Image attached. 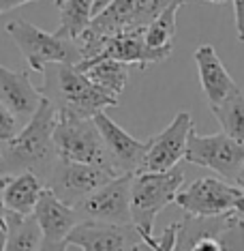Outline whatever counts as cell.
Here are the masks:
<instances>
[{"label": "cell", "mask_w": 244, "mask_h": 251, "mask_svg": "<svg viewBox=\"0 0 244 251\" xmlns=\"http://www.w3.org/2000/svg\"><path fill=\"white\" fill-rule=\"evenodd\" d=\"M18 123L20 121L13 116V112L0 101V146H4L11 138L18 135Z\"/></svg>", "instance_id": "obj_25"}, {"label": "cell", "mask_w": 244, "mask_h": 251, "mask_svg": "<svg viewBox=\"0 0 244 251\" xmlns=\"http://www.w3.org/2000/svg\"><path fill=\"white\" fill-rule=\"evenodd\" d=\"M184 185V172L178 168L167 172H137L131 182V213L133 224L144 241H155V219L163 208L176 202Z\"/></svg>", "instance_id": "obj_5"}, {"label": "cell", "mask_w": 244, "mask_h": 251, "mask_svg": "<svg viewBox=\"0 0 244 251\" xmlns=\"http://www.w3.org/2000/svg\"><path fill=\"white\" fill-rule=\"evenodd\" d=\"M56 118L58 110L45 97L41 107L24 125V129H20L15 138L0 146V174L35 172L43 182L47 180L56 159L60 157L54 142Z\"/></svg>", "instance_id": "obj_1"}, {"label": "cell", "mask_w": 244, "mask_h": 251, "mask_svg": "<svg viewBox=\"0 0 244 251\" xmlns=\"http://www.w3.org/2000/svg\"><path fill=\"white\" fill-rule=\"evenodd\" d=\"M2 178L0 174V251H4V245H7V236H9V210L2 202Z\"/></svg>", "instance_id": "obj_26"}, {"label": "cell", "mask_w": 244, "mask_h": 251, "mask_svg": "<svg viewBox=\"0 0 244 251\" xmlns=\"http://www.w3.org/2000/svg\"><path fill=\"white\" fill-rule=\"evenodd\" d=\"M43 241L41 226L35 215L9 213V236L4 251H39Z\"/></svg>", "instance_id": "obj_21"}, {"label": "cell", "mask_w": 244, "mask_h": 251, "mask_svg": "<svg viewBox=\"0 0 244 251\" xmlns=\"http://www.w3.org/2000/svg\"><path fill=\"white\" fill-rule=\"evenodd\" d=\"M184 161L208 168L223 178L236 182L244 165V144L229 138L225 131L212 135H200L193 129Z\"/></svg>", "instance_id": "obj_10"}, {"label": "cell", "mask_w": 244, "mask_h": 251, "mask_svg": "<svg viewBox=\"0 0 244 251\" xmlns=\"http://www.w3.org/2000/svg\"><path fill=\"white\" fill-rule=\"evenodd\" d=\"M43 95L58 112H69L82 118H94L105 107H116L118 97L105 93L75 65L54 62L43 71Z\"/></svg>", "instance_id": "obj_3"}, {"label": "cell", "mask_w": 244, "mask_h": 251, "mask_svg": "<svg viewBox=\"0 0 244 251\" xmlns=\"http://www.w3.org/2000/svg\"><path fill=\"white\" fill-rule=\"evenodd\" d=\"M193 58H195L197 73H200V84L210 105L221 103L238 88V84L229 75V71L225 69V65L221 62L217 50L212 45L208 43L200 45L195 50V54H193Z\"/></svg>", "instance_id": "obj_17"}, {"label": "cell", "mask_w": 244, "mask_h": 251, "mask_svg": "<svg viewBox=\"0 0 244 251\" xmlns=\"http://www.w3.org/2000/svg\"><path fill=\"white\" fill-rule=\"evenodd\" d=\"M4 30L18 45L28 69L35 73H43L45 67L54 65V62H67V65L82 62V52H79L75 39L60 37L56 32H45L26 20L7 22Z\"/></svg>", "instance_id": "obj_6"}, {"label": "cell", "mask_w": 244, "mask_h": 251, "mask_svg": "<svg viewBox=\"0 0 244 251\" xmlns=\"http://www.w3.org/2000/svg\"><path fill=\"white\" fill-rule=\"evenodd\" d=\"M178 224L172 251H244V215H186Z\"/></svg>", "instance_id": "obj_4"}, {"label": "cell", "mask_w": 244, "mask_h": 251, "mask_svg": "<svg viewBox=\"0 0 244 251\" xmlns=\"http://www.w3.org/2000/svg\"><path fill=\"white\" fill-rule=\"evenodd\" d=\"M54 142L60 157L82 163H94L110 168L116 176H122L113 168L110 152L105 148L103 135L96 127L94 118H82L69 112H58L54 127Z\"/></svg>", "instance_id": "obj_7"}, {"label": "cell", "mask_w": 244, "mask_h": 251, "mask_svg": "<svg viewBox=\"0 0 244 251\" xmlns=\"http://www.w3.org/2000/svg\"><path fill=\"white\" fill-rule=\"evenodd\" d=\"M231 2H234V18H236L238 39L244 43V0H231Z\"/></svg>", "instance_id": "obj_27"}, {"label": "cell", "mask_w": 244, "mask_h": 251, "mask_svg": "<svg viewBox=\"0 0 244 251\" xmlns=\"http://www.w3.org/2000/svg\"><path fill=\"white\" fill-rule=\"evenodd\" d=\"M71 245L69 243H54V241H43L39 251H67Z\"/></svg>", "instance_id": "obj_30"}, {"label": "cell", "mask_w": 244, "mask_h": 251, "mask_svg": "<svg viewBox=\"0 0 244 251\" xmlns=\"http://www.w3.org/2000/svg\"><path fill=\"white\" fill-rule=\"evenodd\" d=\"M236 185H240V187H242V189H244V165H242L240 174H238V178H236Z\"/></svg>", "instance_id": "obj_32"}, {"label": "cell", "mask_w": 244, "mask_h": 251, "mask_svg": "<svg viewBox=\"0 0 244 251\" xmlns=\"http://www.w3.org/2000/svg\"><path fill=\"white\" fill-rule=\"evenodd\" d=\"M135 224H103V221H79L69 234L67 243L82 251H127L141 241Z\"/></svg>", "instance_id": "obj_13"}, {"label": "cell", "mask_w": 244, "mask_h": 251, "mask_svg": "<svg viewBox=\"0 0 244 251\" xmlns=\"http://www.w3.org/2000/svg\"><path fill=\"white\" fill-rule=\"evenodd\" d=\"M45 99L43 90L30 82L28 71H13L0 65V101L18 121H30Z\"/></svg>", "instance_id": "obj_16"}, {"label": "cell", "mask_w": 244, "mask_h": 251, "mask_svg": "<svg viewBox=\"0 0 244 251\" xmlns=\"http://www.w3.org/2000/svg\"><path fill=\"white\" fill-rule=\"evenodd\" d=\"M79 71H84L92 79L96 86H101L105 93L120 97L129 82V65L116 58H94L88 62L75 65Z\"/></svg>", "instance_id": "obj_20"}, {"label": "cell", "mask_w": 244, "mask_h": 251, "mask_svg": "<svg viewBox=\"0 0 244 251\" xmlns=\"http://www.w3.org/2000/svg\"><path fill=\"white\" fill-rule=\"evenodd\" d=\"M0 159H2V155H0Z\"/></svg>", "instance_id": "obj_35"}, {"label": "cell", "mask_w": 244, "mask_h": 251, "mask_svg": "<svg viewBox=\"0 0 244 251\" xmlns=\"http://www.w3.org/2000/svg\"><path fill=\"white\" fill-rule=\"evenodd\" d=\"M131 182L133 174H122L105 182L94 193L77 204L79 221H103V224H133L131 213Z\"/></svg>", "instance_id": "obj_11"}, {"label": "cell", "mask_w": 244, "mask_h": 251, "mask_svg": "<svg viewBox=\"0 0 244 251\" xmlns=\"http://www.w3.org/2000/svg\"><path fill=\"white\" fill-rule=\"evenodd\" d=\"M111 178H116V174L105 165L82 163L67 157H58L45 180V187L54 191L65 204L75 208L90 193H94Z\"/></svg>", "instance_id": "obj_9"}, {"label": "cell", "mask_w": 244, "mask_h": 251, "mask_svg": "<svg viewBox=\"0 0 244 251\" xmlns=\"http://www.w3.org/2000/svg\"><path fill=\"white\" fill-rule=\"evenodd\" d=\"M203 2H210V4H225V2H229V0H203Z\"/></svg>", "instance_id": "obj_33"}, {"label": "cell", "mask_w": 244, "mask_h": 251, "mask_svg": "<svg viewBox=\"0 0 244 251\" xmlns=\"http://www.w3.org/2000/svg\"><path fill=\"white\" fill-rule=\"evenodd\" d=\"M94 123L103 135L105 148L110 152V159L118 174H137L144 163L148 140H137L131 133H127L122 127H118L107 114L101 110L94 114Z\"/></svg>", "instance_id": "obj_14"}, {"label": "cell", "mask_w": 244, "mask_h": 251, "mask_svg": "<svg viewBox=\"0 0 244 251\" xmlns=\"http://www.w3.org/2000/svg\"><path fill=\"white\" fill-rule=\"evenodd\" d=\"M28 2H35V0H0V15L9 13V11L22 7V4H28Z\"/></svg>", "instance_id": "obj_28"}, {"label": "cell", "mask_w": 244, "mask_h": 251, "mask_svg": "<svg viewBox=\"0 0 244 251\" xmlns=\"http://www.w3.org/2000/svg\"><path fill=\"white\" fill-rule=\"evenodd\" d=\"M176 204L186 215L197 217L244 215V189L223 176H201L178 191Z\"/></svg>", "instance_id": "obj_8"}, {"label": "cell", "mask_w": 244, "mask_h": 251, "mask_svg": "<svg viewBox=\"0 0 244 251\" xmlns=\"http://www.w3.org/2000/svg\"><path fill=\"white\" fill-rule=\"evenodd\" d=\"M94 0H65L60 4V24L56 28V35L67 39H77L90 26L94 13Z\"/></svg>", "instance_id": "obj_23"}, {"label": "cell", "mask_w": 244, "mask_h": 251, "mask_svg": "<svg viewBox=\"0 0 244 251\" xmlns=\"http://www.w3.org/2000/svg\"><path fill=\"white\" fill-rule=\"evenodd\" d=\"M113 2V0H94V7H92V13H94V18H96V15H99L101 13V11H105L107 7H110V4ZM92 18V20H94Z\"/></svg>", "instance_id": "obj_31"}, {"label": "cell", "mask_w": 244, "mask_h": 251, "mask_svg": "<svg viewBox=\"0 0 244 251\" xmlns=\"http://www.w3.org/2000/svg\"><path fill=\"white\" fill-rule=\"evenodd\" d=\"M172 2L176 0H113L75 39L79 52H82V62L96 58L105 41L113 35L146 30Z\"/></svg>", "instance_id": "obj_2"}, {"label": "cell", "mask_w": 244, "mask_h": 251, "mask_svg": "<svg viewBox=\"0 0 244 251\" xmlns=\"http://www.w3.org/2000/svg\"><path fill=\"white\" fill-rule=\"evenodd\" d=\"M54 2H56V7H60V4L65 2V0H54Z\"/></svg>", "instance_id": "obj_34"}, {"label": "cell", "mask_w": 244, "mask_h": 251, "mask_svg": "<svg viewBox=\"0 0 244 251\" xmlns=\"http://www.w3.org/2000/svg\"><path fill=\"white\" fill-rule=\"evenodd\" d=\"M158 247V238H155V241H144L141 238L139 243H135L131 249H127V251H156Z\"/></svg>", "instance_id": "obj_29"}, {"label": "cell", "mask_w": 244, "mask_h": 251, "mask_svg": "<svg viewBox=\"0 0 244 251\" xmlns=\"http://www.w3.org/2000/svg\"><path fill=\"white\" fill-rule=\"evenodd\" d=\"M210 112L219 121L221 129L229 138L244 144V93L238 86L227 99H223L217 105H210Z\"/></svg>", "instance_id": "obj_22"}, {"label": "cell", "mask_w": 244, "mask_h": 251, "mask_svg": "<svg viewBox=\"0 0 244 251\" xmlns=\"http://www.w3.org/2000/svg\"><path fill=\"white\" fill-rule=\"evenodd\" d=\"M193 127V118L189 112L176 114V118L167 125L161 133L148 140V151H146L144 163L139 172H167L178 165L180 159L186 155V146Z\"/></svg>", "instance_id": "obj_12"}, {"label": "cell", "mask_w": 244, "mask_h": 251, "mask_svg": "<svg viewBox=\"0 0 244 251\" xmlns=\"http://www.w3.org/2000/svg\"><path fill=\"white\" fill-rule=\"evenodd\" d=\"M32 215L37 217L39 226H41L43 238L45 241H54V243H67L73 227L79 224L77 210L69 206V204H65L54 191H49L47 187H45L43 196L39 200Z\"/></svg>", "instance_id": "obj_18"}, {"label": "cell", "mask_w": 244, "mask_h": 251, "mask_svg": "<svg viewBox=\"0 0 244 251\" xmlns=\"http://www.w3.org/2000/svg\"><path fill=\"white\" fill-rule=\"evenodd\" d=\"M2 202L9 213L32 215L45 191V182L35 172L2 174Z\"/></svg>", "instance_id": "obj_19"}, {"label": "cell", "mask_w": 244, "mask_h": 251, "mask_svg": "<svg viewBox=\"0 0 244 251\" xmlns=\"http://www.w3.org/2000/svg\"><path fill=\"white\" fill-rule=\"evenodd\" d=\"M184 0H176L163 11L152 24L146 28V41L152 48H174V37H176V15H178L180 7Z\"/></svg>", "instance_id": "obj_24"}, {"label": "cell", "mask_w": 244, "mask_h": 251, "mask_svg": "<svg viewBox=\"0 0 244 251\" xmlns=\"http://www.w3.org/2000/svg\"><path fill=\"white\" fill-rule=\"evenodd\" d=\"M144 32L146 30H133L110 37L96 58H116L120 62H127V65L139 67V69H148L150 65L163 62L172 56L174 48H152L146 41Z\"/></svg>", "instance_id": "obj_15"}]
</instances>
